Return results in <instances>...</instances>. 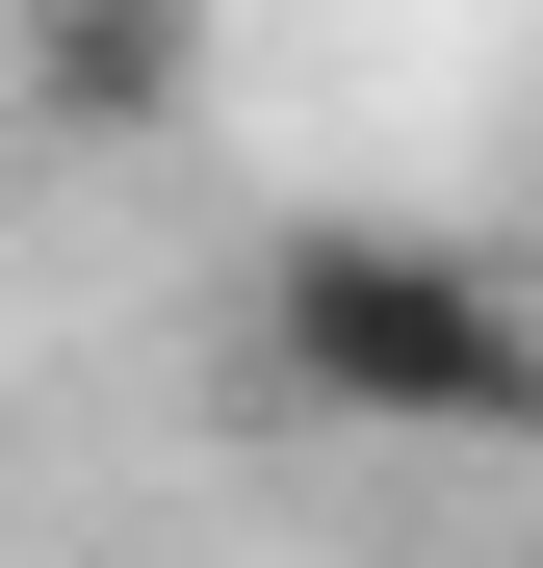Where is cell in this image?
Wrapping results in <instances>:
<instances>
[{
  "instance_id": "6da1fadb",
  "label": "cell",
  "mask_w": 543,
  "mask_h": 568,
  "mask_svg": "<svg viewBox=\"0 0 543 568\" xmlns=\"http://www.w3.org/2000/svg\"><path fill=\"white\" fill-rule=\"evenodd\" d=\"M233 336H259V388L336 414V439H543V284H517L492 233L311 207V233H259Z\"/></svg>"
},
{
  "instance_id": "7a4b0ae2",
  "label": "cell",
  "mask_w": 543,
  "mask_h": 568,
  "mask_svg": "<svg viewBox=\"0 0 543 568\" xmlns=\"http://www.w3.org/2000/svg\"><path fill=\"white\" fill-rule=\"evenodd\" d=\"M0 52H27V130H181L208 0H0Z\"/></svg>"
}]
</instances>
